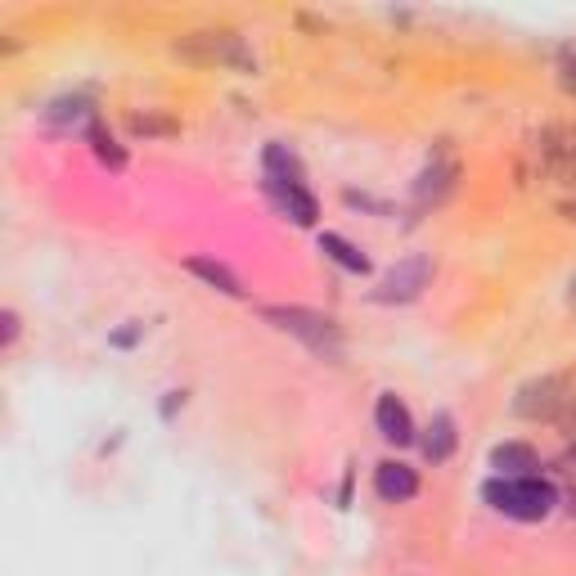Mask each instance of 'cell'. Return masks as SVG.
I'll return each mask as SVG.
<instances>
[{"label": "cell", "instance_id": "cell-9", "mask_svg": "<svg viewBox=\"0 0 576 576\" xmlns=\"http://www.w3.org/2000/svg\"><path fill=\"white\" fill-rule=\"evenodd\" d=\"M419 446H423V459H432V464L450 459V450H455V419H450V414H432V423L423 428Z\"/></svg>", "mask_w": 576, "mask_h": 576}, {"label": "cell", "instance_id": "cell-1", "mask_svg": "<svg viewBox=\"0 0 576 576\" xmlns=\"http://www.w3.org/2000/svg\"><path fill=\"white\" fill-rule=\"evenodd\" d=\"M482 500L491 504L495 513L518 522H540L549 518V509L558 504V491L545 482V477H491L482 486Z\"/></svg>", "mask_w": 576, "mask_h": 576}, {"label": "cell", "instance_id": "cell-7", "mask_svg": "<svg viewBox=\"0 0 576 576\" xmlns=\"http://www.w3.org/2000/svg\"><path fill=\"white\" fill-rule=\"evenodd\" d=\"M374 423H378V432H383V441H392V446H410V441L419 437V432H414L410 410H405V401H396L392 392L378 396V405H374Z\"/></svg>", "mask_w": 576, "mask_h": 576}, {"label": "cell", "instance_id": "cell-4", "mask_svg": "<svg viewBox=\"0 0 576 576\" xmlns=\"http://www.w3.org/2000/svg\"><path fill=\"white\" fill-rule=\"evenodd\" d=\"M428 279H432V257L428 252H410V257H401L383 279H378L374 297L378 302H414V297L428 288Z\"/></svg>", "mask_w": 576, "mask_h": 576}, {"label": "cell", "instance_id": "cell-8", "mask_svg": "<svg viewBox=\"0 0 576 576\" xmlns=\"http://www.w3.org/2000/svg\"><path fill=\"white\" fill-rule=\"evenodd\" d=\"M491 468H495V477H536L540 459L527 441H504V446L491 450Z\"/></svg>", "mask_w": 576, "mask_h": 576}, {"label": "cell", "instance_id": "cell-2", "mask_svg": "<svg viewBox=\"0 0 576 576\" xmlns=\"http://www.w3.org/2000/svg\"><path fill=\"white\" fill-rule=\"evenodd\" d=\"M261 315H266L275 329H284V333H293V338H302L311 351L338 356V324H333L329 315L306 311V306H266Z\"/></svg>", "mask_w": 576, "mask_h": 576}, {"label": "cell", "instance_id": "cell-3", "mask_svg": "<svg viewBox=\"0 0 576 576\" xmlns=\"http://www.w3.org/2000/svg\"><path fill=\"white\" fill-rule=\"evenodd\" d=\"M176 54H185V59H194V63H221V68L252 72L248 45H243L234 32H189L176 41Z\"/></svg>", "mask_w": 576, "mask_h": 576}, {"label": "cell", "instance_id": "cell-11", "mask_svg": "<svg viewBox=\"0 0 576 576\" xmlns=\"http://www.w3.org/2000/svg\"><path fill=\"white\" fill-rule=\"evenodd\" d=\"M185 270H194L198 279H207L212 288H221V293H230V297H239V293H243L239 275H234L230 266H221V261H212V257H189V261H185Z\"/></svg>", "mask_w": 576, "mask_h": 576}, {"label": "cell", "instance_id": "cell-12", "mask_svg": "<svg viewBox=\"0 0 576 576\" xmlns=\"http://www.w3.org/2000/svg\"><path fill=\"white\" fill-rule=\"evenodd\" d=\"M266 176L302 180V162H297V153L284 149V144H266Z\"/></svg>", "mask_w": 576, "mask_h": 576}, {"label": "cell", "instance_id": "cell-5", "mask_svg": "<svg viewBox=\"0 0 576 576\" xmlns=\"http://www.w3.org/2000/svg\"><path fill=\"white\" fill-rule=\"evenodd\" d=\"M266 194L270 203L279 207L284 216H293L297 225H315V216H320V207H315L311 189L302 185V180H284V176H266Z\"/></svg>", "mask_w": 576, "mask_h": 576}, {"label": "cell", "instance_id": "cell-16", "mask_svg": "<svg viewBox=\"0 0 576 576\" xmlns=\"http://www.w3.org/2000/svg\"><path fill=\"white\" fill-rule=\"evenodd\" d=\"M135 333H140V329H122V333H117V347H131V342H135Z\"/></svg>", "mask_w": 576, "mask_h": 576}, {"label": "cell", "instance_id": "cell-13", "mask_svg": "<svg viewBox=\"0 0 576 576\" xmlns=\"http://www.w3.org/2000/svg\"><path fill=\"white\" fill-rule=\"evenodd\" d=\"M86 113H90V104L81 95L77 99H54V104L45 108V117H50V122H81Z\"/></svg>", "mask_w": 576, "mask_h": 576}, {"label": "cell", "instance_id": "cell-10", "mask_svg": "<svg viewBox=\"0 0 576 576\" xmlns=\"http://www.w3.org/2000/svg\"><path fill=\"white\" fill-rule=\"evenodd\" d=\"M320 252H324V257H333V261H338L342 270H351V275H369V257L356 248V243H347V239H342V234L324 230V234H320Z\"/></svg>", "mask_w": 576, "mask_h": 576}, {"label": "cell", "instance_id": "cell-15", "mask_svg": "<svg viewBox=\"0 0 576 576\" xmlns=\"http://www.w3.org/2000/svg\"><path fill=\"white\" fill-rule=\"evenodd\" d=\"M14 333H18V315L5 311V342H14Z\"/></svg>", "mask_w": 576, "mask_h": 576}, {"label": "cell", "instance_id": "cell-6", "mask_svg": "<svg viewBox=\"0 0 576 576\" xmlns=\"http://www.w3.org/2000/svg\"><path fill=\"white\" fill-rule=\"evenodd\" d=\"M374 491H378V500H387V504H405L419 495V473H414L410 464H401V459H383V464L374 468Z\"/></svg>", "mask_w": 576, "mask_h": 576}, {"label": "cell", "instance_id": "cell-14", "mask_svg": "<svg viewBox=\"0 0 576 576\" xmlns=\"http://www.w3.org/2000/svg\"><path fill=\"white\" fill-rule=\"evenodd\" d=\"M90 140H95V153H99V158H104V162H113V167H122V162H126V153L117 149V144L108 140L104 131H90Z\"/></svg>", "mask_w": 576, "mask_h": 576}]
</instances>
